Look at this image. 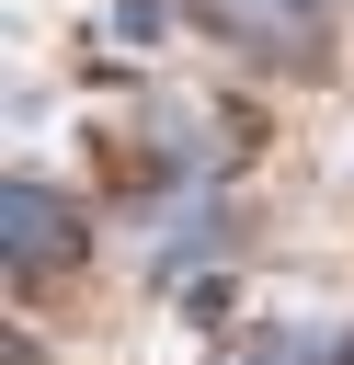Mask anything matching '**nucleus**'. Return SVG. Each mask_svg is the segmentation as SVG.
Returning <instances> with one entry per match:
<instances>
[{
  "label": "nucleus",
  "instance_id": "1",
  "mask_svg": "<svg viewBox=\"0 0 354 365\" xmlns=\"http://www.w3.org/2000/svg\"><path fill=\"white\" fill-rule=\"evenodd\" d=\"M126 194H171V182H240V160L263 148V125L228 103V91H183V80H148L126 91Z\"/></svg>",
  "mask_w": 354,
  "mask_h": 365
},
{
  "label": "nucleus",
  "instance_id": "2",
  "mask_svg": "<svg viewBox=\"0 0 354 365\" xmlns=\"http://www.w3.org/2000/svg\"><path fill=\"white\" fill-rule=\"evenodd\" d=\"M0 262H11L23 297L80 285V274H91V205H80V182H57V171L23 160V171L0 182Z\"/></svg>",
  "mask_w": 354,
  "mask_h": 365
},
{
  "label": "nucleus",
  "instance_id": "3",
  "mask_svg": "<svg viewBox=\"0 0 354 365\" xmlns=\"http://www.w3.org/2000/svg\"><path fill=\"white\" fill-rule=\"evenodd\" d=\"M194 23L217 46H240L251 68H308L343 23V0H194Z\"/></svg>",
  "mask_w": 354,
  "mask_h": 365
},
{
  "label": "nucleus",
  "instance_id": "4",
  "mask_svg": "<svg viewBox=\"0 0 354 365\" xmlns=\"http://www.w3.org/2000/svg\"><path fill=\"white\" fill-rule=\"evenodd\" d=\"M217 365H343V331H320V319H263V331L217 342Z\"/></svg>",
  "mask_w": 354,
  "mask_h": 365
},
{
  "label": "nucleus",
  "instance_id": "5",
  "mask_svg": "<svg viewBox=\"0 0 354 365\" xmlns=\"http://www.w3.org/2000/svg\"><path fill=\"white\" fill-rule=\"evenodd\" d=\"M183 23H194V0H103V34H114L126 57H160Z\"/></svg>",
  "mask_w": 354,
  "mask_h": 365
},
{
  "label": "nucleus",
  "instance_id": "6",
  "mask_svg": "<svg viewBox=\"0 0 354 365\" xmlns=\"http://www.w3.org/2000/svg\"><path fill=\"white\" fill-rule=\"evenodd\" d=\"M343 365H354V331H343Z\"/></svg>",
  "mask_w": 354,
  "mask_h": 365
}]
</instances>
